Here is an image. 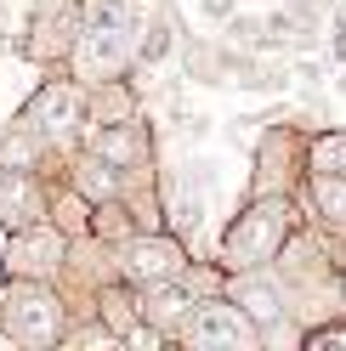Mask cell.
<instances>
[{"instance_id": "cell-4", "label": "cell", "mask_w": 346, "mask_h": 351, "mask_svg": "<svg viewBox=\"0 0 346 351\" xmlns=\"http://www.w3.org/2000/svg\"><path fill=\"white\" fill-rule=\"evenodd\" d=\"M182 272V250L170 244V238H137L131 250H125V278L131 283H165Z\"/></svg>"}, {"instance_id": "cell-1", "label": "cell", "mask_w": 346, "mask_h": 351, "mask_svg": "<svg viewBox=\"0 0 346 351\" xmlns=\"http://www.w3.org/2000/svg\"><path fill=\"white\" fill-rule=\"evenodd\" d=\"M290 238V204L284 199H262L250 215H239L227 232V267L244 272V267H262V261L278 255V244Z\"/></svg>"}, {"instance_id": "cell-3", "label": "cell", "mask_w": 346, "mask_h": 351, "mask_svg": "<svg viewBox=\"0 0 346 351\" xmlns=\"http://www.w3.org/2000/svg\"><path fill=\"white\" fill-rule=\"evenodd\" d=\"M244 317H250V312H239V306L210 300V306L193 312L187 340H193V346H244V340H250V323H244Z\"/></svg>"}, {"instance_id": "cell-10", "label": "cell", "mask_w": 346, "mask_h": 351, "mask_svg": "<svg viewBox=\"0 0 346 351\" xmlns=\"http://www.w3.org/2000/svg\"><path fill=\"white\" fill-rule=\"evenodd\" d=\"M97 153H108V159H131V153H137V142H131V130H125V125H114V130H102V136H97Z\"/></svg>"}, {"instance_id": "cell-13", "label": "cell", "mask_w": 346, "mask_h": 351, "mask_svg": "<svg viewBox=\"0 0 346 351\" xmlns=\"http://www.w3.org/2000/svg\"><path fill=\"white\" fill-rule=\"evenodd\" d=\"M205 6H210V12H216V17H222V12H227V6H233V0H205Z\"/></svg>"}, {"instance_id": "cell-12", "label": "cell", "mask_w": 346, "mask_h": 351, "mask_svg": "<svg viewBox=\"0 0 346 351\" xmlns=\"http://www.w3.org/2000/svg\"><path fill=\"white\" fill-rule=\"evenodd\" d=\"M17 255H29V261H23L29 272H46L51 255H57V244H51V238H29V244H17Z\"/></svg>"}, {"instance_id": "cell-8", "label": "cell", "mask_w": 346, "mask_h": 351, "mask_svg": "<svg viewBox=\"0 0 346 351\" xmlns=\"http://www.w3.org/2000/svg\"><path fill=\"white\" fill-rule=\"evenodd\" d=\"M318 204L323 215H346V170H318Z\"/></svg>"}, {"instance_id": "cell-7", "label": "cell", "mask_w": 346, "mask_h": 351, "mask_svg": "<svg viewBox=\"0 0 346 351\" xmlns=\"http://www.w3.org/2000/svg\"><path fill=\"white\" fill-rule=\"evenodd\" d=\"M80 187L91 193V199H114V187H119V170L108 153H91V159L80 165Z\"/></svg>"}, {"instance_id": "cell-6", "label": "cell", "mask_w": 346, "mask_h": 351, "mask_svg": "<svg viewBox=\"0 0 346 351\" xmlns=\"http://www.w3.org/2000/svg\"><path fill=\"white\" fill-rule=\"evenodd\" d=\"M34 215V193L23 176H12V170H0V221H29Z\"/></svg>"}, {"instance_id": "cell-11", "label": "cell", "mask_w": 346, "mask_h": 351, "mask_svg": "<svg viewBox=\"0 0 346 351\" xmlns=\"http://www.w3.org/2000/svg\"><path fill=\"white\" fill-rule=\"evenodd\" d=\"M312 165L318 170H346V136H323L312 147Z\"/></svg>"}, {"instance_id": "cell-5", "label": "cell", "mask_w": 346, "mask_h": 351, "mask_svg": "<svg viewBox=\"0 0 346 351\" xmlns=\"http://www.w3.org/2000/svg\"><path fill=\"white\" fill-rule=\"evenodd\" d=\"M6 328L17 340H34V346H46V340H57V300L46 295V289H17V312L6 317Z\"/></svg>"}, {"instance_id": "cell-9", "label": "cell", "mask_w": 346, "mask_h": 351, "mask_svg": "<svg viewBox=\"0 0 346 351\" xmlns=\"http://www.w3.org/2000/svg\"><path fill=\"white\" fill-rule=\"evenodd\" d=\"M239 306H244L255 323H273V317H278V300H273V289H262V283H244V289H239Z\"/></svg>"}, {"instance_id": "cell-2", "label": "cell", "mask_w": 346, "mask_h": 351, "mask_svg": "<svg viewBox=\"0 0 346 351\" xmlns=\"http://www.w3.org/2000/svg\"><path fill=\"white\" fill-rule=\"evenodd\" d=\"M125 51H131V0H102L97 23L85 29L80 57H85V69H91V74H114L119 62H125Z\"/></svg>"}]
</instances>
